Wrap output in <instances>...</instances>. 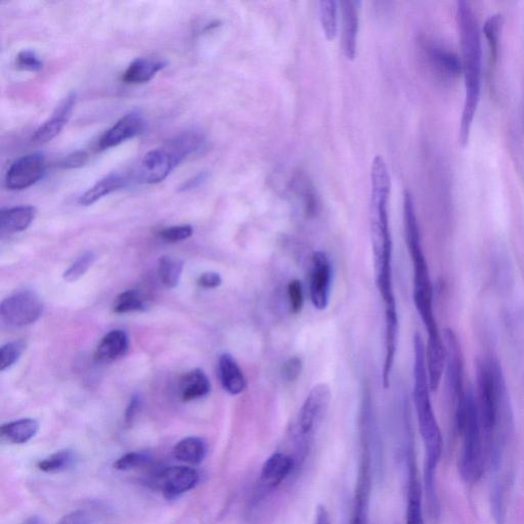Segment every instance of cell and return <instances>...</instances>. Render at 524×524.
Here are the masks:
<instances>
[{"label": "cell", "mask_w": 524, "mask_h": 524, "mask_svg": "<svg viewBox=\"0 0 524 524\" xmlns=\"http://www.w3.org/2000/svg\"><path fill=\"white\" fill-rule=\"evenodd\" d=\"M475 395L482 424L488 468L498 471L502 464L507 436L513 424L508 387L501 364L495 357L476 364Z\"/></svg>", "instance_id": "obj_1"}, {"label": "cell", "mask_w": 524, "mask_h": 524, "mask_svg": "<svg viewBox=\"0 0 524 524\" xmlns=\"http://www.w3.org/2000/svg\"><path fill=\"white\" fill-rule=\"evenodd\" d=\"M405 234L414 272V302L427 331L426 363L432 381L442 379L446 364V347L433 305V286L427 260L421 245L420 230L412 195L407 192L404 200Z\"/></svg>", "instance_id": "obj_2"}, {"label": "cell", "mask_w": 524, "mask_h": 524, "mask_svg": "<svg viewBox=\"0 0 524 524\" xmlns=\"http://www.w3.org/2000/svg\"><path fill=\"white\" fill-rule=\"evenodd\" d=\"M414 352L413 399L425 448L424 488L429 512L435 518L440 515V502L438 491H436V470H438L443 454L444 440L431 403L425 344L420 334L414 337Z\"/></svg>", "instance_id": "obj_3"}, {"label": "cell", "mask_w": 524, "mask_h": 524, "mask_svg": "<svg viewBox=\"0 0 524 524\" xmlns=\"http://www.w3.org/2000/svg\"><path fill=\"white\" fill-rule=\"evenodd\" d=\"M457 24L462 51L465 98L459 129L461 147L468 145L474 118L482 97V39L478 21L468 2L457 3Z\"/></svg>", "instance_id": "obj_4"}, {"label": "cell", "mask_w": 524, "mask_h": 524, "mask_svg": "<svg viewBox=\"0 0 524 524\" xmlns=\"http://www.w3.org/2000/svg\"><path fill=\"white\" fill-rule=\"evenodd\" d=\"M456 427L462 438L459 472L466 484H475L488 468L482 424H480L475 393L471 388L462 411L455 416Z\"/></svg>", "instance_id": "obj_5"}, {"label": "cell", "mask_w": 524, "mask_h": 524, "mask_svg": "<svg viewBox=\"0 0 524 524\" xmlns=\"http://www.w3.org/2000/svg\"><path fill=\"white\" fill-rule=\"evenodd\" d=\"M205 142L199 131L189 130L150 151L140 167L141 182L149 185L161 183L188 156L202 150Z\"/></svg>", "instance_id": "obj_6"}, {"label": "cell", "mask_w": 524, "mask_h": 524, "mask_svg": "<svg viewBox=\"0 0 524 524\" xmlns=\"http://www.w3.org/2000/svg\"><path fill=\"white\" fill-rule=\"evenodd\" d=\"M444 341L446 347L445 372L447 389L456 416L462 411L467 396V390L464 386V355L460 340L452 329L445 331Z\"/></svg>", "instance_id": "obj_7"}, {"label": "cell", "mask_w": 524, "mask_h": 524, "mask_svg": "<svg viewBox=\"0 0 524 524\" xmlns=\"http://www.w3.org/2000/svg\"><path fill=\"white\" fill-rule=\"evenodd\" d=\"M43 302L32 290L13 293L0 304V317L11 327H24L35 323L43 313Z\"/></svg>", "instance_id": "obj_8"}, {"label": "cell", "mask_w": 524, "mask_h": 524, "mask_svg": "<svg viewBox=\"0 0 524 524\" xmlns=\"http://www.w3.org/2000/svg\"><path fill=\"white\" fill-rule=\"evenodd\" d=\"M331 390L326 384L316 385L299 412L297 430L302 440H309L321 425L330 405Z\"/></svg>", "instance_id": "obj_9"}, {"label": "cell", "mask_w": 524, "mask_h": 524, "mask_svg": "<svg viewBox=\"0 0 524 524\" xmlns=\"http://www.w3.org/2000/svg\"><path fill=\"white\" fill-rule=\"evenodd\" d=\"M198 471L189 466H171L161 470L153 479V486L165 498L174 499L195 489L199 483Z\"/></svg>", "instance_id": "obj_10"}, {"label": "cell", "mask_w": 524, "mask_h": 524, "mask_svg": "<svg viewBox=\"0 0 524 524\" xmlns=\"http://www.w3.org/2000/svg\"><path fill=\"white\" fill-rule=\"evenodd\" d=\"M46 158L33 153L16 160L6 176V187L11 191H21L36 184L45 174Z\"/></svg>", "instance_id": "obj_11"}, {"label": "cell", "mask_w": 524, "mask_h": 524, "mask_svg": "<svg viewBox=\"0 0 524 524\" xmlns=\"http://www.w3.org/2000/svg\"><path fill=\"white\" fill-rule=\"evenodd\" d=\"M332 267L329 257L322 251L315 252L312 259L310 293L315 309H327L331 293Z\"/></svg>", "instance_id": "obj_12"}, {"label": "cell", "mask_w": 524, "mask_h": 524, "mask_svg": "<svg viewBox=\"0 0 524 524\" xmlns=\"http://www.w3.org/2000/svg\"><path fill=\"white\" fill-rule=\"evenodd\" d=\"M145 120L139 111L121 117L100 139L99 147L107 150L134 139L143 133Z\"/></svg>", "instance_id": "obj_13"}, {"label": "cell", "mask_w": 524, "mask_h": 524, "mask_svg": "<svg viewBox=\"0 0 524 524\" xmlns=\"http://www.w3.org/2000/svg\"><path fill=\"white\" fill-rule=\"evenodd\" d=\"M340 6L342 9V51L347 60L354 61L358 49L361 3L345 0Z\"/></svg>", "instance_id": "obj_14"}, {"label": "cell", "mask_w": 524, "mask_h": 524, "mask_svg": "<svg viewBox=\"0 0 524 524\" xmlns=\"http://www.w3.org/2000/svg\"><path fill=\"white\" fill-rule=\"evenodd\" d=\"M75 102L76 94L70 93L59 105L52 117L36 129L32 142L43 145L54 140L68 123Z\"/></svg>", "instance_id": "obj_15"}, {"label": "cell", "mask_w": 524, "mask_h": 524, "mask_svg": "<svg viewBox=\"0 0 524 524\" xmlns=\"http://www.w3.org/2000/svg\"><path fill=\"white\" fill-rule=\"evenodd\" d=\"M408 469L407 524H425L422 505V485L418 476L416 460L412 449L408 451Z\"/></svg>", "instance_id": "obj_16"}, {"label": "cell", "mask_w": 524, "mask_h": 524, "mask_svg": "<svg viewBox=\"0 0 524 524\" xmlns=\"http://www.w3.org/2000/svg\"><path fill=\"white\" fill-rule=\"evenodd\" d=\"M294 466L295 460L290 455L273 454L261 468L260 483L267 489H275L290 475Z\"/></svg>", "instance_id": "obj_17"}, {"label": "cell", "mask_w": 524, "mask_h": 524, "mask_svg": "<svg viewBox=\"0 0 524 524\" xmlns=\"http://www.w3.org/2000/svg\"><path fill=\"white\" fill-rule=\"evenodd\" d=\"M369 456L364 454L358 487L356 491L355 504L351 522L349 524H369V501H370V477Z\"/></svg>", "instance_id": "obj_18"}, {"label": "cell", "mask_w": 524, "mask_h": 524, "mask_svg": "<svg viewBox=\"0 0 524 524\" xmlns=\"http://www.w3.org/2000/svg\"><path fill=\"white\" fill-rule=\"evenodd\" d=\"M218 376L225 390L232 396H239L246 389L247 381L243 371L230 354H223L218 360Z\"/></svg>", "instance_id": "obj_19"}, {"label": "cell", "mask_w": 524, "mask_h": 524, "mask_svg": "<svg viewBox=\"0 0 524 524\" xmlns=\"http://www.w3.org/2000/svg\"><path fill=\"white\" fill-rule=\"evenodd\" d=\"M128 347L129 338L126 332L120 329L112 330L100 341L96 358L104 363L114 362L126 355Z\"/></svg>", "instance_id": "obj_20"}, {"label": "cell", "mask_w": 524, "mask_h": 524, "mask_svg": "<svg viewBox=\"0 0 524 524\" xmlns=\"http://www.w3.org/2000/svg\"><path fill=\"white\" fill-rule=\"evenodd\" d=\"M36 215L32 206H17L0 212V230L5 234H16L27 230Z\"/></svg>", "instance_id": "obj_21"}, {"label": "cell", "mask_w": 524, "mask_h": 524, "mask_svg": "<svg viewBox=\"0 0 524 524\" xmlns=\"http://www.w3.org/2000/svg\"><path fill=\"white\" fill-rule=\"evenodd\" d=\"M163 60L139 58L131 63L122 76L127 84H141L152 80L155 75L166 67Z\"/></svg>", "instance_id": "obj_22"}, {"label": "cell", "mask_w": 524, "mask_h": 524, "mask_svg": "<svg viewBox=\"0 0 524 524\" xmlns=\"http://www.w3.org/2000/svg\"><path fill=\"white\" fill-rule=\"evenodd\" d=\"M39 430V423L31 418L6 423L0 427L3 440L13 445H24L31 441Z\"/></svg>", "instance_id": "obj_23"}, {"label": "cell", "mask_w": 524, "mask_h": 524, "mask_svg": "<svg viewBox=\"0 0 524 524\" xmlns=\"http://www.w3.org/2000/svg\"><path fill=\"white\" fill-rule=\"evenodd\" d=\"M210 388V381L204 371L195 369L182 379L181 398L184 402L205 398L210 392Z\"/></svg>", "instance_id": "obj_24"}, {"label": "cell", "mask_w": 524, "mask_h": 524, "mask_svg": "<svg viewBox=\"0 0 524 524\" xmlns=\"http://www.w3.org/2000/svg\"><path fill=\"white\" fill-rule=\"evenodd\" d=\"M127 181L122 174L112 172L98 182L90 190H87L79 199L82 206H91L105 196L123 188Z\"/></svg>", "instance_id": "obj_25"}, {"label": "cell", "mask_w": 524, "mask_h": 524, "mask_svg": "<svg viewBox=\"0 0 524 524\" xmlns=\"http://www.w3.org/2000/svg\"><path fill=\"white\" fill-rule=\"evenodd\" d=\"M206 443L196 436H190L179 442L173 449V456L191 466H197L205 459Z\"/></svg>", "instance_id": "obj_26"}, {"label": "cell", "mask_w": 524, "mask_h": 524, "mask_svg": "<svg viewBox=\"0 0 524 524\" xmlns=\"http://www.w3.org/2000/svg\"><path fill=\"white\" fill-rule=\"evenodd\" d=\"M433 64L450 77H457L462 73V61L459 57L442 47L433 46L429 51Z\"/></svg>", "instance_id": "obj_27"}, {"label": "cell", "mask_w": 524, "mask_h": 524, "mask_svg": "<svg viewBox=\"0 0 524 524\" xmlns=\"http://www.w3.org/2000/svg\"><path fill=\"white\" fill-rule=\"evenodd\" d=\"M184 261L170 256H164L159 261L158 276L166 288H176L182 277Z\"/></svg>", "instance_id": "obj_28"}, {"label": "cell", "mask_w": 524, "mask_h": 524, "mask_svg": "<svg viewBox=\"0 0 524 524\" xmlns=\"http://www.w3.org/2000/svg\"><path fill=\"white\" fill-rule=\"evenodd\" d=\"M146 309V297L138 290H127L122 292L116 297L113 305V311L116 314L143 312Z\"/></svg>", "instance_id": "obj_29"}, {"label": "cell", "mask_w": 524, "mask_h": 524, "mask_svg": "<svg viewBox=\"0 0 524 524\" xmlns=\"http://www.w3.org/2000/svg\"><path fill=\"white\" fill-rule=\"evenodd\" d=\"M319 6L323 32L329 41H333L338 33V4L334 0H324Z\"/></svg>", "instance_id": "obj_30"}, {"label": "cell", "mask_w": 524, "mask_h": 524, "mask_svg": "<svg viewBox=\"0 0 524 524\" xmlns=\"http://www.w3.org/2000/svg\"><path fill=\"white\" fill-rule=\"evenodd\" d=\"M504 27V17L501 14L491 16L484 25V33L489 42L491 58L496 62L499 52V43Z\"/></svg>", "instance_id": "obj_31"}, {"label": "cell", "mask_w": 524, "mask_h": 524, "mask_svg": "<svg viewBox=\"0 0 524 524\" xmlns=\"http://www.w3.org/2000/svg\"><path fill=\"white\" fill-rule=\"evenodd\" d=\"M26 349L23 340L9 342L0 348V371L4 372L14 366L22 357Z\"/></svg>", "instance_id": "obj_32"}, {"label": "cell", "mask_w": 524, "mask_h": 524, "mask_svg": "<svg viewBox=\"0 0 524 524\" xmlns=\"http://www.w3.org/2000/svg\"><path fill=\"white\" fill-rule=\"evenodd\" d=\"M96 260V254L92 251L85 252L79 256L74 264L64 273V280L68 283H74L83 277L89 271Z\"/></svg>", "instance_id": "obj_33"}, {"label": "cell", "mask_w": 524, "mask_h": 524, "mask_svg": "<svg viewBox=\"0 0 524 524\" xmlns=\"http://www.w3.org/2000/svg\"><path fill=\"white\" fill-rule=\"evenodd\" d=\"M73 461V453L70 450L59 451L49 458L38 463V468L47 473L61 471L67 468Z\"/></svg>", "instance_id": "obj_34"}, {"label": "cell", "mask_w": 524, "mask_h": 524, "mask_svg": "<svg viewBox=\"0 0 524 524\" xmlns=\"http://www.w3.org/2000/svg\"><path fill=\"white\" fill-rule=\"evenodd\" d=\"M151 462L149 455L140 452L128 453L114 463V468L120 471H128L148 465Z\"/></svg>", "instance_id": "obj_35"}, {"label": "cell", "mask_w": 524, "mask_h": 524, "mask_svg": "<svg viewBox=\"0 0 524 524\" xmlns=\"http://www.w3.org/2000/svg\"><path fill=\"white\" fill-rule=\"evenodd\" d=\"M194 230L189 225L170 227L159 232V237L166 243H179L189 239Z\"/></svg>", "instance_id": "obj_36"}, {"label": "cell", "mask_w": 524, "mask_h": 524, "mask_svg": "<svg viewBox=\"0 0 524 524\" xmlns=\"http://www.w3.org/2000/svg\"><path fill=\"white\" fill-rule=\"evenodd\" d=\"M288 298L290 309L293 314H299L303 308L304 294L302 284L299 280H293L288 285Z\"/></svg>", "instance_id": "obj_37"}, {"label": "cell", "mask_w": 524, "mask_h": 524, "mask_svg": "<svg viewBox=\"0 0 524 524\" xmlns=\"http://www.w3.org/2000/svg\"><path fill=\"white\" fill-rule=\"evenodd\" d=\"M16 65L19 69L38 72L42 69L43 63L33 51H22L18 54Z\"/></svg>", "instance_id": "obj_38"}, {"label": "cell", "mask_w": 524, "mask_h": 524, "mask_svg": "<svg viewBox=\"0 0 524 524\" xmlns=\"http://www.w3.org/2000/svg\"><path fill=\"white\" fill-rule=\"evenodd\" d=\"M95 516L87 511L78 509L63 516L58 524H92Z\"/></svg>", "instance_id": "obj_39"}, {"label": "cell", "mask_w": 524, "mask_h": 524, "mask_svg": "<svg viewBox=\"0 0 524 524\" xmlns=\"http://www.w3.org/2000/svg\"><path fill=\"white\" fill-rule=\"evenodd\" d=\"M303 364L300 358L292 357L283 366V376L288 382H293L301 375Z\"/></svg>", "instance_id": "obj_40"}, {"label": "cell", "mask_w": 524, "mask_h": 524, "mask_svg": "<svg viewBox=\"0 0 524 524\" xmlns=\"http://www.w3.org/2000/svg\"><path fill=\"white\" fill-rule=\"evenodd\" d=\"M223 284V279L220 274L208 272L202 274L198 279V285L205 289H214Z\"/></svg>", "instance_id": "obj_41"}, {"label": "cell", "mask_w": 524, "mask_h": 524, "mask_svg": "<svg viewBox=\"0 0 524 524\" xmlns=\"http://www.w3.org/2000/svg\"><path fill=\"white\" fill-rule=\"evenodd\" d=\"M87 160H89V154L85 151H77L69 155L62 163V166L64 168H78L83 166Z\"/></svg>", "instance_id": "obj_42"}, {"label": "cell", "mask_w": 524, "mask_h": 524, "mask_svg": "<svg viewBox=\"0 0 524 524\" xmlns=\"http://www.w3.org/2000/svg\"><path fill=\"white\" fill-rule=\"evenodd\" d=\"M207 180V173H199L198 176L186 181L180 188L181 192L191 191L199 188Z\"/></svg>", "instance_id": "obj_43"}, {"label": "cell", "mask_w": 524, "mask_h": 524, "mask_svg": "<svg viewBox=\"0 0 524 524\" xmlns=\"http://www.w3.org/2000/svg\"><path fill=\"white\" fill-rule=\"evenodd\" d=\"M139 406H140V399H139V397L135 396V397L131 398L130 403H129V405H128L127 409H126V412H125V421H126V423H130L131 421L134 420L135 416L138 413Z\"/></svg>", "instance_id": "obj_44"}, {"label": "cell", "mask_w": 524, "mask_h": 524, "mask_svg": "<svg viewBox=\"0 0 524 524\" xmlns=\"http://www.w3.org/2000/svg\"><path fill=\"white\" fill-rule=\"evenodd\" d=\"M315 524H331L330 514L323 505L318 507Z\"/></svg>", "instance_id": "obj_45"}]
</instances>
